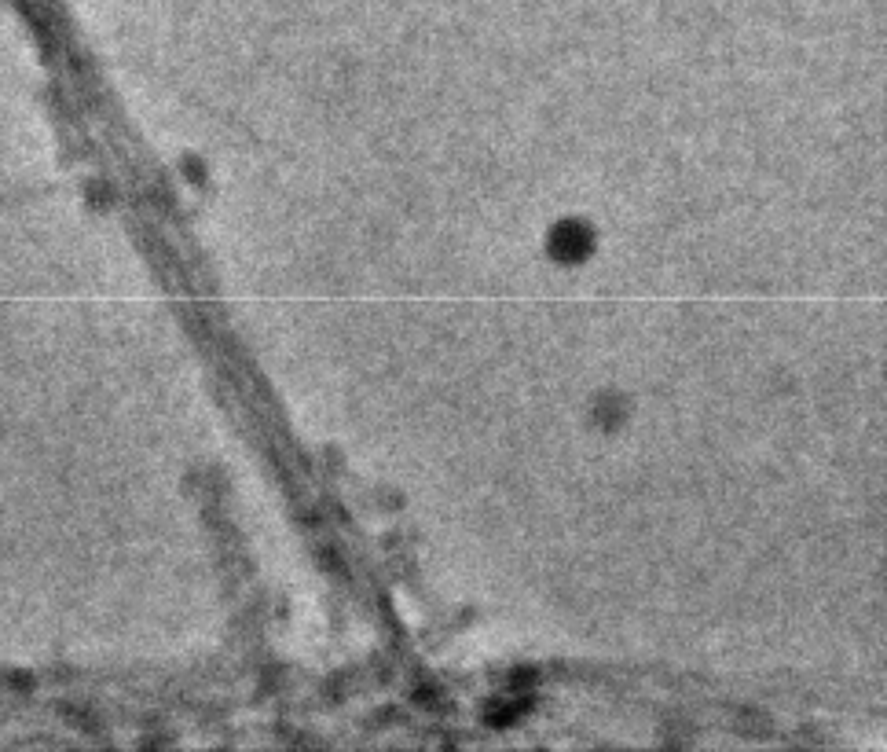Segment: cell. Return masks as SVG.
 Instances as JSON below:
<instances>
[{
	"label": "cell",
	"instance_id": "obj_1",
	"mask_svg": "<svg viewBox=\"0 0 887 752\" xmlns=\"http://www.w3.org/2000/svg\"><path fill=\"white\" fill-rule=\"evenodd\" d=\"M554 250L558 254H587V235H583V228H561L558 239H554Z\"/></svg>",
	"mask_w": 887,
	"mask_h": 752
}]
</instances>
